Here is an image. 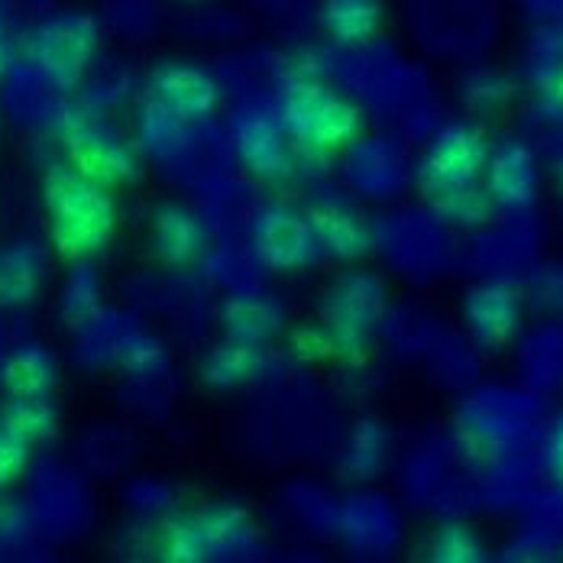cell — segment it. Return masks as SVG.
Returning <instances> with one entry per match:
<instances>
[{"instance_id":"18","label":"cell","mask_w":563,"mask_h":563,"mask_svg":"<svg viewBox=\"0 0 563 563\" xmlns=\"http://www.w3.org/2000/svg\"><path fill=\"white\" fill-rule=\"evenodd\" d=\"M56 360L40 343L16 346L0 369V386L7 395H49L56 389Z\"/></svg>"},{"instance_id":"27","label":"cell","mask_w":563,"mask_h":563,"mask_svg":"<svg viewBox=\"0 0 563 563\" xmlns=\"http://www.w3.org/2000/svg\"><path fill=\"white\" fill-rule=\"evenodd\" d=\"M30 444L20 441L13 431H7L0 424V493L7 486H13L23 473H26V463H30Z\"/></svg>"},{"instance_id":"23","label":"cell","mask_w":563,"mask_h":563,"mask_svg":"<svg viewBox=\"0 0 563 563\" xmlns=\"http://www.w3.org/2000/svg\"><path fill=\"white\" fill-rule=\"evenodd\" d=\"M98 295H101V285L95 269L88 266V260L75 263L68 285H65V295H62V311L71 318V321H81L88 314H95L98 308Z\"/></svg>"},{"instance_id":"28","label":"cell","mask_w":563,"mask_h":563,"mask_svg":"<svg viewBox=\"0 0 563 563\" xmlns=\"http://www.w3.org/2000/svg\"><path fill=\"white\" fill-rule=\"evenodd\" d=\"M548 466L558 479H563V418L551 428V438H548Z\"/></svg>"},{"instance_id":"15","label":"cell","mask_w":563,"mask_h":563,"mask_svg":"<svg viewBox=\"0 0 563 563\" xmlns=\"http://www.w3.org/2000/svg\"><path fill=\"white\" fill-rule=\"evenodd\" d=\"M233 140L243 166L250 172L273 178L288 169V133L282 130L279 120H269L263 113L240 117Z\"/></svg>"},{"instance_id":"21","label":"cell","mask_w":563,"mask_h":563,"mask_svg":"<svg viewBox=\"0 0 563 563\" xmlns=\"http://www.w3.org/2000/svg\"><path fill=\"white\" fill-rule=\"evenodd\" d=\"M159 554L172 563H198L208 561V541L201 534L198 515H175L159 528Z\"/></svg>"},{"instance_id":"1","label":"cell","mask_w":563,"mask_h":563,"mask_svg":"<svg viewBox=\"0 0 563 563\" xmlns=\"http://www.w3.org/2000/svg\"><path fill=\"white\" fill-rule=\"evenodd\" d=\"M43 201L49 211L53 246L62 260L81 263L111 246L117 233L113 188L85 178L68 163H58L43 178Z\"/></svg>"},{"instance_id":"17","label":"cell","mask_w":563,"mask_h":563,"mask_svg":"<svg viewBox=\"0 0 563 563\" xmlns=\"http://www.w3.org/2000/svg\"><path fill=\"white\" fill-rule=\"evenodd\" d=\"M260 369H263V350L260 346L224 340L201 360L198 376H201V386L211 393H233V389L246 386L250 379H256Z\"/></svg>"},{"instance_id":"5","label":"cell","mask_w":563,"mask_h":563,"mask_svg":"<svg viewBox=\"0 0 563 563\" xmlns=\"http://www.w3.org/2000/svg\"><path fill=\"white\" fill-rule=\"evenodd\" d=\"M98 20L88 13H56L33 33V65L46 81L68 91L91 68L98 53Z\"/></svg>"},{"instance_id":"22","label":"cell","mask_w":563,"mask_h":563,"mask_svg":"<svg viewBox=\"0 0 563 563\" xmlns=\"http://www.w3.org/2000/svg\"><path fill=\"white\" fill-rule=\"evenodd\" d=\"M386 431L379 428V421H360L353 431V441L346 448V473L350 479H369L379 473V466L386 463Z\"/></svg>"},{"instance_id":"13","label":"cell","mask_w":563,"mask_h":563,"mask_svg":"<svg viewBox=\"0 0 563 563\" xmlns=\"http://www.w3.org/2000/svg\"><path fill=\"white\" fill-rule=\"evenodd\" d=\"M49 273V253L43 243L16 240L0 250V305L26 308L40 298Z\"/></svg>"},{"instance_id":"24","label":"cell","mask_w":563,"mask_h":563,"mask_svg":"<svg viewBox=\"0 0 563 563\" xmlns=\"http://www.w3.org/2000/svg\"><path fill=\"white\" fill-rule=\"evenodd\" d=\"M288 350L295 360L301 363H328L338 356V346L328 334L324 324H305V328H295L291 338H288Z\"/></svg>"},{"instance_id":"8","label":"cell","mask_w":563,"mask_h":563,"mask_svg":"<svg viewBox=\"0 0 563 563\" xmlns=\"http://www.w3.org/2000/svg\"><path fill=\"white\" fill-rule=\"evenodd\" d=\"M253 250L263 266L279 269V273H295L305 269L321 256L318 240L311 233V224L305 214L273 205L253 221Z\"/></svg>"},{"instance_id":"12","label":"cell","mask_w":563,"mask_h":563,"mask_svg":"<svg viewBox=\"0 0 563 563\" xmlns=\"http://www.w3.org/2000/svg\"><path fill=\"white\" fill-rule=\"evenodd\" d=\"M153 250H156V260L169 269H185L191 266L201 253H205V243H208V230L201 224V218L172 201V205H163L153 218Z\"/></svg>"},{"instance_id":"7","label":"cell","mask_w":563,"mask_h":563,"mask_svg":"<svg viewBox=\"0 0 563 563\" xmlns=\"http://www.w3.org/2000/svg\"><path fill=\"white\" fill-rule=\"evenodd\" d=\"M466 334L483 350H503L525 324V298L506 282H479L466 291L463 305Z\"/></svg>"},{"instance_id":"2","label":"cell","mask_w":563,"mask_h":563,"mask_svg":"<svg viewBox=\"0 0 563 563\" xmlns=\"http://www.w3.org/2000/svg\"><path fill=\"white\" fill-rule=\"evenodd\" d=\"M279 123L288 140L308 146L311 153H338L363 130L360 108L314 78H298L285 91Z\"/></svg>"},{"instance_id":"6","label":"cell","mask_w":563,"mask_h":563,"mask_svg":"<svg viewBox=\"0 0 563 563\" xmlns=\"http://www.w3.org/2000/svg\"><path fill=\"white\" fill-rule=\"evenodd\" d=\"M62 146H65L68 166L98 185L120 188L140 175V159L133 146L120 133H113L111 126L91 117H81V113L65 117Z\"/></svg>"},{"instance_id":"3","label":"cell","mask_w":563,"mask_h":563,"mask_svg":"<svg viewBox=\"0 0 563 563\" xmlns=\"http://www.w3.org/2000/svg\"><path fill=\"white\" fill-rule=\"evenodd\" d=\"M489 140L479 123L473 120H451L444 123L421 163H418V185L431 201H441L453 191H463L470 185H483L486 163H489Z\"/></svg>"},{"instance_id":"14","label":"cell","mask_w":563,"mask_h":563,"mask_svg":"<svg viewBox=\"0 0 563 563\" xmlns=\"http://www.w3.org/2000/svg\"><path fill=\"white\" fill-rule=\"evenodd\" d=\"M282 314L279 301H273L269 295H256V291H240L230 295L221 308V328L227 340L246 343V346H266L282 334Z\"/></svg>"},{"instance_id":"16","label":"cell","mask_w":563,"mask_h":563,"mask_svg":"<svg viewBox=\"0 0 563 563\" xmlns=\"http://www.w3.org/2000/svg\"><path fill=\"white\" fill-rule=\"evenodd\" d=\"M321 23L338 46H366L383 33L386 3L383 0H324Z\"/></svg>"},{"instance_id":"25","label":"cell","mask_w":563,"mask_h":563,"mask_svg":"<svg viewBox=\"0 0 563 563\" xmlns=\"http://www.w3.org/2000/svg\"><path fill=\"white\" fill-rule=\"evenodd\" d=\"M511 95H515V85L503 75H496V71H483L463 88L466 104L476 108V111H496V108L506 104Z\"/></svg>"},{"instance_id":"11","label":"cell","mask_w":563,"mask_h":563,"mask_svg":"<svg viewBox=\"0 0 563 563\" xmlns=\"http://www.w3.org/2000/svg\"><path fill=\"white\" fill-rule=\"evenodd\" d=\"M308 224L311 233L318 240V250L338 263H353L360 256H366L369 243H373V233L366 221L343 201H314L308 208Z\"/></svg>"},{"instance_id":"26","label":"cell","mask_w":563,"mask_h":563,"mask_svg":"<svg viewBox=\"0 0 563 563\" xmlns=\"http://www.w3.org/2000/svg\"><path fill=\"white\" fill-rule=\"evenodd\" d=\"M534 95L538 104L554 117H563V56L548 58L534 71Z\"/></svg>"},{"instance_id":"10","label":"cell","mask_w":563,"mask_h":563,"mask_svg":"<svg viewBox=\"0 0 563 563\" xmlns=\"http://www.w3.org/2000/svg\"><path fill=\"white\" fill-rule=\"evenodd\" d=\"M153 104L178 117L181 123L208 120L221 104V85L211 71L188 65V62H166L150 78Z\"/></svg>"},{"instance_id":"29","label":"cell","mask_w":563,"mask_h":563,"mask_svg":"<svg viewBox=\"0 0 563 563\" xmlns=\"http://www.w3.org/2000/svg\"><path fill=\"white\" fill-rule=\"evenodd\" d=\"M10 65H13V49H10V40H7L3 30H0V81L7 78Z\"/></svg>"},{"instance_id":"20","label":"cell","mask_w":563,"mask_h":563,"mask_svg":"<svg viewBox=\"0 0 563 563\" xmlns=\"http://www.w3.org/2000/svg\"><path fill=\"white\" fill-rule=\"evenodd\" d=\"M428 558L438 563H479L486 558V544L466 521H444L431 531Z\"/></svg>"},{"instance_id":"19","label":"cell","mask_w":563,"mask_h":563,"mask_svg":"<svg viewBox=\"0 0 563 563\" xmlns=\"http://www.w3.org/2000/svg\"><path fill=\"white\" fill-rule=\"evenodd\" d=\"M0 424L36 448L58 431V408L49 395H7L0 405Z\"/></svg>"},{"instance_id":"9","label":"cell","mask_w":563,"mask_h":563,"mask_svg":"<svg viewBox=\"0 0 563 563\" xmlns=\"http://www.w3.org/2000/svg\"><path fill=\"white\" fill-rule=\"evenodd\" d=\"M483 185L499 211H508V214L528 211L538 201V188H541L538 156L531 153V146H525L515 136L493 143Z\"/></svg>"},{"instance_id":"4","label":"cell","mask_w":563,"mask_h":563,"mask_svg":"<svg viewBox=\"0 0 563 563\" xmlns=\"http://www.w3.org/2000/svg\"><path fill=\"white\" fill-rule=\"evenodd\" d=\"M386 311V288L369 273H346L340 276L324 301H321V324L338 346V356H363L373 343V334Z\"/></svg>"}]
</instances>
